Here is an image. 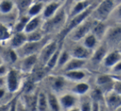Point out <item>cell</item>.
<instances>
[{"label":"cell","instance_id":"obj_1","mask_svg":"<svg viewBox=\"0 0 121 111\" xmlns=\"http://www.w3.org/2000/svg\"><path fill=\"white\" fill-rule=\"evenodd\" d=\"M68 17H69L67 16L66 8L64 5H63L54 17H52L46 21H44L41 29L45 33V35L50 34L59 30H60L61 31L66 26Z\"/></svg>","mask_w":121,"mask_h":111},{"label":"cell","instance_id":"obj_2","mask_svg":"<svg viewBox=\"0 0 121 111\" xmlns=\"http://www.w3.org/2000/svg\"><path fill=\"white\" fill-rule=\"evenodd\" d=\"M95 8H95L94 3H93L91 7H89V8L86 10H85L84 12H82V13H81L80 14L70 18L69 23H68L67 25L64 26V28L60 31V34H59V42L62 43L64 39L67 37L68 35H69L73 30H75V29L78 26H79L82 23H83V22L85 21V20L93 13Z\"/></svg>","mask_w":121,"mask_h":111},{"label":"cell","instance_id":"obj_3","mask_svg":"<svg viewBox=\"0 0 121 111\" xmlns=\"http://www.w3.org/2000/svg\"><path fill=\"white\" fill-rule=\"evenodd\" d=\"M22 75H24L17 68H9L7 73L5 79H6V87L9 93L12 95L17 93L22 90L23 86Z\"/></svg>","mask_w":121,"mask_h":111},{"label":"cell","instance_id":"obj_4","mask_svg":"<svg viewBox=\"0 0 121 111\" xmlns=\"http://www.w3.org/2000/svg\"><path fill=\"white\" fill-rule=\"evenodd\" d=\"M49 41V39L46 36L40 41H26L21 48L16 50L19 59L26 57V56L39 54L44 46Z\"/></svg>","mask_w":121,"mask_h":111},{"label":"cell","instance_id":"obj_5","mask_svg":"<svg viewBox=\"0 0 121 111\" xmlns=\"http://www.w3.org/2000/svg\"><path fill=\"white\" fill-rule=\"evenodd\" d=\"M62 45L59 41L57 40H49L45 44L38 54L39 58V65L45 67L47 62L49 60L51 57L54 55V54L58 50L60 46Z\"/></svg>","mask_w":121,"mask_h":111},{"label":"cell","instance_id":"obj_6","mask_svg":"<svg viewBox=\"0 0 121 111\" xmlns=\"http://www.w3.org/2000/svg\"><path fill=\"white\" fill-rule=\"evenodd\" d=\"M18 69L22 72L24 75L31 74L35 68L39 64L38 54L26 56L22 59H20L17 62Z\"/></svg>","mask_w":121,"mask_h":111},{"label":"cell","instance_id":"obj_7","mask_svg":"<svg viewBox=\"0 0 121 111\" xmlns=\"http://www.w3.org/2000/svg\"><path fill=\"white\" fill-rule=\"evenodd\" d=\"M114 7H115V3L113 0H103L94 10L98 21H103L104 20L106 19L113 11Z\"/></svg>","mask_w":121,"mask_h":111},{"label":"cell","instance_id":"obj_8","mask_svg":"<svg viewBox=\"0 0 121 111\" xmlns=\"http://www.w3.org/2000/svg\"><path fill=\"white\" fill-rule=\"evenodd\" d=\"M69 80L64 75L57 76H49L48 77V82L50 87V90L55 94L61 93L65 89Z\"/></svg>","mask_w":121,"mask_h":111},{"label":"cell","instance_id":"obj_9","mask_svg":"<svg viewBox=\"0 0 121 111\" xmlns=\"http://www.w3.org/2000/svg\"><path fill=\"white\" fill-rule=\"evenodd\" d=\"M59 103H60L62 110L66 111L70 109H73L74 107H77V105L78 103V95L71 93H64L59 96Z\"/></svg>","mask_w":121,"mask_h":111},{"label":"cell","instance_id":"obj_10","mask_svg":"<svg viewBox=\"0 0 121 111\" xmlns=\"http://www.w3.org/2000/svg\"><path fill=\"white\" fill-rule=\"evenodd\" d=\"M92 24L93 23L90 21H84L83 23H82L79 26H78L70 33L72 34L71 39L74 41H79L80 40L85 38L91 30Z\"/></svg>","mask_w":121,"mask_h":111},{"label":"cell","instance_id":"obj_11","mask_svg":"<svg viewBox=\"0 0 121 111\" xmlns=\"http://www.w3.org/2000/svg\"><path fill=\"white\" fill-rule=\"evenodd\" d=\"M62 6V2L59 1V0H53V1L47 3L45 4L43 13L41 14L44 21H46V20L51 18L52 17H54Z\"/></svg>","mask_w":121,"mask_h":111},{"label":"cell","instance_id":"obj_12","mask_svg":"<svg viewBox=\"0 0 121 111\" xmlns=\"http://www.w3.org/2000/svg\"><path fill=\"white\" fill-rule=\"evenodd\" d=\"M104 100L107 108L112 110H117L121 107V95L113 90L105 94Z\"/></svg>","mask_w":121,"mask_h":111},{"label":"cell","instance_id":"obj_13","mask_svg":"<svg viewBox=\"0 0 121 111\" xmlns=\"http://www.w3.org/2000/svg\"><path fill=\"white\" fill-rule=\"evenodd\" d=\"M114 82H115V79L113 78V77L111 75L107 74L99 75L96 80V83L98 86V88H100L103 91V93L104 90H107V92H109L113 90Z\"/></svg>","mask_w":121,"mask_h":111},{"label":"cell","instance_id":"obj_14","mask_svg":"<svg viewBox=\"0 0 121 111\" xmlns=\"http://www.w3.org/2000/svg\"><path fill=\"white\" fill-rule=\"evenodd\" d=\"M27 41L26 34L25 32H14L8 41L9 47L17 50Z\"/></svg>","mask_w":121,"mask_h":111},{"label":"cell","instance_id":"obj_15","mask_svg":"<svg viewBox=\"0 0 121 111\" xmlns=\"http://www.w3.org/2000/svg\"><path fill=\"white\" fill-rule=\"evenodd\" d=\"M70 54L72 58L84 59V60H86L92 55L91 50L85 47L84 45H76L75 47H73L72 50L70 51Z\"/></svg>","mask_w":121,"mask_h":111},{"label":"cell","instance_id":"obj_16","mask_svg":"<svg viewBox=\"0 0 121 111\" xmlns=\"http://www.w3.org/2000/svg\"><path fill=\"white\" fill-rule=\"evenodd\" d=\"M43 23H44V19L41 15L30 17V19L29 20V21L27 22L26 26L24 32L26 34H28L30 33V32L40 30V29H41Z\"/></svg>","mask_w":121,"mask_h":111},{"label":"cell","instance_id":"obj_17","mask_svg":"<svg viewBox=\"0 0 121 111\" xmlns=\"http://www.w3.org/2000/svg\"><path fill=\"white\" fill-rule=\"evenodd\" d=\"M0 56L7 65L8 64H16L19 61V57L17 54V51L10 48L9 46L2 52Z\"/></svg>","mask_w":121,"mask_h":111},{"label":"cell","instance_id":"obj_18","mask_svg":"<svg viewBox=\"0 0 121 111\" xmlns=\"http://www.w3.org/2000/svg\"><path fill=\"white\" fill-rule=\"evenodd\" d=\"M93 3H93V0H83V1L77 2L76 4L73 7L72 10L70 11L69 18L70 19V18L73 17L80 14L81 13H82L85 10L87 9L89 7H91Z\"/></svg>","mask_w":121,"mask_h":111},{"label":"cell","instance_id":"obj_19","mask_svg":"<svg viewBox=\"0 0 121 111\" xmlns=\"http://www.w3.org/2000/svg\"><path fill=\"white\" fill-rule=\"evenodd\" d=\"M121 61V53L119 50H113L108 53L103 60V64L106 68H113Z\"/></svg>","mask_w":121,"mask_h":111},{"label":"cell","instance_id":"obj_20","mask_svg":"<svg viewBox=\"0 0 121 111\" xmlns=\"http://www.w3.org/2000/svg\"><path fill=\"white\" fill-rule=\"evenodd\" d=\"M107 41L110 44H118L121 42V26H115L106 33Z\"/></svg>","mask_w":121,"mask_h":111},{"label":"cell","instance_id":"obj_21","mask_svg":"<svg viewBox=\"0 0 121 111\" xmlns=\"http://www.w3.org/2000/svg\"><path fill=\"white\" fill-rule=\"evenodd\" d=\"M16 11V4L14 0H0V14L8 16Z\"/></svg>","mask_w":121,"mask_h":111},{"label":"cell","instance_id":"obj_22","mask_svg":"<svg viewBox=\"0 0 121 111\" xmlns=\"http://www.w3.org/2000/svg\"><path fill=\"white\" fill-rule=\"evenodd\" d=\"M86 61L84 59H75V58H71V59L67 63L65 66L62 68L63 73H66V72L73 71V70H80L84 67Z\"/></svg>","mask_w":121,"mask_h":111},{"label":"cell","instance_id":"obj_23","mask_svg":"<svg viewBox=\"0 0 121 111\" xmlns=\"http://www.w3.org/2000/svg\"><path fill=\"white\" fill-rule=\"evenodd\" d=\"M69 81H76V82H80L82 81L83 80L86 78V73H85L83 70H73V71L66 72V73H63V74Z\"/></svg>","mask_w":121,"mask_h":111},{"label":"cell","instance_id":"obj_24","mask_svg":"<svg viewBox=\"0 0 121 111\" xmlns=\"http://www.w3.org/2000/svg\"><path fill=\"white\" fill-rule=\"evenodd\" d=\"M47 98H48V106L49 111H62L57 94L49 90V92H47Z\"/></svg>","mask_w":121,"mask_h":111},{"label":"cell","instance_id":"obj_25","mask_svg":"<svg viewBox=\"0 0 121 111\" xmlns=\"http://www.w3.org/2000/svg\"><path fill=\"white\" fill-rule=\"evenodd\" d=\"M91 33L96 37L98 40L102 39L106 35V26L101 21H96L93 22L92 28H91Z\"/></svg>","mask_w":121,"mask_h":111},{"label":"cell","instance_id":"obj_26","mask_svg":"<svg viewBox=\"0 0 121 111\" xmlns=\"http://www.w3.org/2000/svg\"><path fill=\"white\" fill-rule=\"evenodd\" d=\"M35 1V0H14L17 16L26 14L28 9Z\"/></svg>","mask_w":121,"mask_h":111},{"label":"cell","instance_id":"obj_27","mask_svg":"<svg viewBox=\"0 0 121 111\" xmlns=\"http://www.w3.org/2000/svg\"><path fill=\"white\" fill-rule=\"evenodd\" d=\"M30 19V17H29L27 14L21 15V16H17V19L15 21L13 28V31L14 32H24L25 27L26 26L27 22Z\"/></svg>","mask_w":121,"mask_h":111},{"label":"cell","instance_id":"obj_28","mask_svg":"<svg viewBox=\"0 0 121 111\" xmlns=\"http://www.w3.org/2000/svg\"><path fill=\"white\" fill-rule=\"evenodd\" d=\"M107 51L108 49H107V46L105 44H101V45L98 46L91 55V60L96 64L103 62L104 59L108 54Z\"/></svg>","mask_w":121,"mask_h":111},{"label":"cell","instance_id":"obj_29","mask_svg":"<svg viewBox=\"0 0 121 111\" xmlns=\"http://www.w3.org/2000/svg\"><path fill=\"white\" fill-rule=\"evenodd\" d=\"M46 3H43V2H40L35 0L33 3V4L30 7V8L27 11L26 14L28 15L30 17H33L40 16L43 13V10L45 8V6Z\"/></svg>","mask_w":121,"mask_h":111},{"label":"cell","instance_id":"obj_30","mask_svg":"<svg viewBox=\"0 0 121 111\" xmlns=\"http://www.w3.org/2000/svg\"><path fill=\"white\" fill-rule=\"evenodd\" d=\"M13 34V28H10L3 22H0V44L8 43Z\"/></svg>","mask_w":121,"mask_h":111},{"label":"cell","instance_id":"obj_31","mask_svg":"<svg viewBox=\"0 0 121 111\" xmlns=\"http://www.w3.org/2000/svg\"><path fill=\"white\" fill-rule=\"evenodd\" d=\"M48 98L47 93L45 91H39L37 96V107L36 111H48Z\"/></svg>","mask_w":121,"mask_h":111},{"label":"cell","instance_id":"obj_32","mask_svg":"<svg viewBox=\"0 0 121 111\" xmlns=\"http://www.w3.org/2000/svg\"><path fill=\"white\" fill-rule=\"evenodd\" d=\"M90 90V86L86 82L80 81L77 82L74 86L71 88V92L77 95H85Z\"/></svg>","mask_w":121,"mask_h":111},{"label":"cell","instance_id":"obj_33","mask_svg":"<svg viewBox=\"0 0 121 111\" xmlns=\"http://www.w3.org/2000/svg\"><path fill=\"white\" fill-rule=\"evenodd\" d=\"M61 50H62V45L58 49V50L54 53V55L49 59V60L47 62V64H45V68L48 72L52 71V70H54L56 68V66H57L58 60H59V54H60V53H61Z\"/></svg>","mask_w":121,"mask_h":111},{"label":"cell","instance_id":"obj_34","mask_svg":"<svg viewBox=\"0 0 121 111\" xmlns=\"http://www.w3.org/2000/svg\"><path fill=\"white\" fill-rule=\"evenodd\" d=\"M72 56L70 54V52H69L66 49H63L61 50V53L59 54V60H58V64L57 66H56V68L58 69H62L64 66L67 64V63L69 62L71 59Z\"/></svg>","mask_w":121,"mask_h":111},{"label":"cell","instance_id":"obj_35","mask_svg":"<svg viewBox=\"0 0 121 111\" xmlns=\"http://www.w3.org/2000/svg\"><path fill=\"white\" fill-rule=\"evenodd\" d=\"M97 43H98V39L92 33H89L84 38L83 45L87 48V49H89L90 50H92V49L96 48Z\"/></svg>","mask_w":121,"mask_h":111},{"label":"cell","instance_id":"obj_36","mask_svg":"<svg viewBox=\"0 0 121 111\" xmlns=\"http://www.w3.org/2000/svg\"><path fill=\"white\" fill-rule=\"evenodd\" d=\"M45 36H46V35L42 29L26 34L27 41H40V40H43Z\"/></svg>","mask_w":121,"mask_h":111},{"label":"cell","instance_id":"obj_37","mask_svg":"<svg viewBox=\"0 0 121 111\" xmlns=\"http://www.w3.org/2000/svg\"><path fill=\"white\" fill-rule=\"evenodd\" d=\"M92 99L91 97H84L80 100L79 109L81 111H91L92 110Z\"/></svg>","mask_w":121,"mask_h":111},{"label":"cell","instance_id":"obj_38","mask_svg":"<svg viewBox=\"0 0 121 111\" xmlns=\"http://www.w3.org/2000/svg\"><path fill=\"white\" fill-rule=\"evenodd\" d=\"M8 95H12V94L9 93V91L8 90L6 86L0 87V105L8 103V102L10 101V100H12V99H13V98L7 99V97H8Z\"/></svg>","mask_w":121,"mask_h":111},{"label":"cell","instance_id":"obj_39","mask_svg":"<svg viewBox=\"0 0 121 111\" xmlns=\"http://www.w3.org/2000/svg\"><path fill=\"white\" fill-rule=\"evenodd\" d=\"M17 111H29L26 105L24 100L22 97H18L17 104Z\"/></svg>","mask_w":121,"mask_h":111},{"label":"cell","instance_id":"obj_40","mask_svg":"<svg viewBox=\"0 0 121 111\" xmlns=\"http://www.w3.org/2000/svg\"><path fill=\"white\" fill-rule=\"evenodd\" d=\"M8 69H9V67L6 64L0 66V77H6L7 73H8Z\"/></svg>","mask_w":121,"mask_h":111},{"label":"cell","instance_id":"obj_41","mask_svg":"<svg viewBox=\"0 0 121 111\" xmlns=\"http://www.w3.org/2000/svg\"><path fill=\"white\" fill-rule=\"evenodd\" d=\"M113 90L121 95V81L115 80V82H114V86H113Z\"/></svg>","mask_w":121,"mask_h":111},{"label":"cell","instance_id":"obj_42","mask_svg":"<svg viewBox=\"0 0 121 111\" xmlns=\"http://www.w3.org/2000/svg\"><path fill=\"white\" fill-rule=\"evenodd\" d=\"M17 99H18V96H16V97H13V100H11L9 111H17Z\"/></svg>","mask_w":121,"mask_h":111},{"label":"cell","instance_id":"obj_43","mask_svg":"<svg viewBox=\"0 0 121 111\" xmlns=\"http://www.w3.org/2000/svg\"><path fill=\"white\" fill-rule=\"evenodd\" d=\"M112 71H113V73H115V75L121 74V61H120L118 64H115V65L112 68Z\"/></svg>","mask_w":121,"mask_h":111},{"label":"cell","instance_id":"obj_44","mask_svg":"<svg viewBox=\"0 0 121 111\" xmlns=\"http://www.w3.org/2000/svg\"><path fill=\"white\" fill-rule=\"evenodd\" d=\"M92 110L91 111H100V101L92 100Z\"/></svg>","mask_w":121,"mask_h":111},{"label":"cell","instance_id":"obj_45","mask_svg":"<svg viewBox=\"0 0 121 111\" xmlns=\"http://www.w3.org/2000/svg\"><path fill=\"white\" fill-rule=\"evenodd\" d=\"M12 100H13V99H12ZM11 100H10L9 102H8V103L3 104V105H0V111H9Z\"/></svg>","mask_w":121,"mask_h":111},{"label":"cell","instance_id":"obj_46","mask_svg":"<svg viewBox=\"0 0 121 111\" xmlns=\"http://www.w3.org/2000/svg\"><path fill=\"white\" fill-rule=\"evenodd\" d=\"M4 86H6V79H5V77H0V87Z\"/></svg>","mask_w":121,"mask_h":111},{"label":"cell","instance_id":"obj_47","mask_svg":"<svg viewBox=\"0 0 121 111\" xmlns=\"http://www.w3.org/2000/svg\"><path fill=\"white\" fill-rule=\"evenodd\" d=\"M113 77V78L115 80H117V81H121V74H118V75H111Z\"/></svg>","mask_w":121,"mask_h":111},{"label":"cell","instance_id":"obj_48","mask_svg":"<svg viewBox=\"0 0 121 111\" xmlns=\"http://www.w3.org/2000/svg\"><path fill=\"white\" fill-rule=\"evenodd\" d=\"M117 15H118V17L121 19V4L119 6V8H117Z\"/></svg>","mask_w":121,"mask_h":111},{"label":"cell","instance_id":"obj_49","mask_svg":"<svg viewBox=\"0 0 121 111\" xmlns=\"http://www.w3.org/2000/svg\"><path fill=\"white\" fill-rule=\"evenodd\" d=\"M66 111H81L80 110V109H79V107H74V108H73V109H70V110H66Z\"/></svg>","mask_w":121,"mask_h":111},{"label":"cell","instance_id":"obj_50","mask_svg":"<svg viewBox=\"0 0 121 111\" xmlns=\"http://www.w3.org/2000/svg\"><path fill=\"white\" fill-rule=\"evenodd\" d=\"M5 63H4V61L3 60V59H2V57L0 56V66L1 65H3V64H4Z\"/></svg>","mask_w":121,"mask_h":111},{"label":"cell","instance_id":"obj_51","mask_svg":"<svg viewBox=\"0 0 121 111\" xmlns=\"http://www.w3.org/2000/svg\"><path fill=\"white\" fill-rule=\"evenodd\" d=\"M100 111H106V110H105L104 107H102L101 105H100Z\"/></svg>","mask_w":121,"mask_h":111},{"label":"cell","instance_id":"obj_52","mask_svg":"<svg viewBox=\"0 0 121 111\" xmlns=\"http://www.w3.org/2000/svg\"><path fill=\"white\" fill-rule=\"evenodd\" d=\"M117 2H118V3H121V0H116Z\"/></svg>","mask_w":121,"mask_h":111},{"label":"cell","instance_id":"obj_53","mask_svg":"<svg viewBox=\"0 0 121 111\" xmlns=\"http://www.w3.org/2000/svg\"><path fill=\"white\" fill-rule=\"evenodd\" d=\"M75 1H77V2H79V1H83V0H75Z\"/></svg>","mask_w":121,"mask_h":111}]
</instances>
